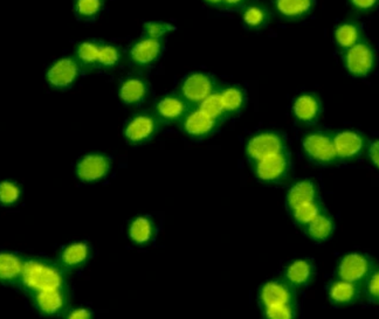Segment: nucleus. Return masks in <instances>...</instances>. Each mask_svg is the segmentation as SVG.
I'll return each instance as SVG.
<instances>
[{"mask_svg": "<svg viewBox=\"0 0 379 319\" xmlns=\"http://www.w3.org/2000/svg\"><path fill=\"white\" fill-rule=\"evenodd\" d=\"M22 281L29 290L36 292L48 289H62L64 284V275L60 270L38 260L27 261L24 264Z\"/></svg>", "mask_w": 379, "mask_h": 319, "instance_id": "obj_1", "label": "nucleus"}, {"mask_svg": "<svg viewBox=\"0 0 379 319\" xmlns=\"http://www.w3.org/2000/svg\"><path fill=\"white\" fill-rule=\"evenodd\" d=\"M160 128V118L153 115H136L128 122L124 129V136L132 144H142L149 142L153 136L156 135Z\"/></svg>", "mask_w": 379, "mask_h": 319, "instance_id": "obj_2", "label": "nucleus"}, {"mask_svg": "<svg viewBox=\"0 0 379 319\" xmlns=\"http://www.w3.org/2000/svg\"><path fill=\"white\" fill-rule=\"evenodd\" d=\"M214 92V80L212 76L204 73H193L188 75L181 83V94L190 104L200 103Z\"/></svg>", "mask_w": 379, "mask_h": 319, "instance_id": "obj_3", "label": "nucleus"}, {"mask_svg": "<svg viewBox=\"0 0 379 319\" xmlns=\"http://www.w3.org/2000/svg\"><path fill=\"white\" fill-rule=\"evenodd\" d=\"M284 142L277 132H261L256 135L248 142L246 153L253 160H259L263 157L270 156L274 153H284Z\"/></svg>", "mask_w": 379, "mask_h": 319, "instance_id": "obj_4", "label": "nucleus"}, {"mask_svg": "<svg viewBox=\"0 0 379 319\" xmlns=\"http://www.w3.org/2000/svg\"><path fill=\"white\" fill-rule=\"evenodd\" d=\"M303 148L305 153L312 160L319 163H328L337 157L333 139L322 132H315L307 136L303 141Z\"/></svg>", "mask_w": 379, "mask_h": 319, "instance_id": "obj_5", "label": "nucleus"}, {"mask_svg": "<svg viewBox=\"0 0 379 319\" xmlns=\"http://www.w3.org/2000/svg\"><path fill=\"white\" fill-rule=\"evenodd\" d=\"M289 160L284 153H274L256 160V173L263 181H277L287 174Z\"/></svg>", "mask_w": 379, "mask_h": 319, "instance_id": "obj_6", "label": "nucleus"}, {"mask_svg": "<svg viewBox=\"0 0 379 319\" xmlns=\"http://www.w3.org/2000/svg\"><path fill=\"white\" fill-rule=\"evenodd\" d=\"M181 122H183L184 132L188 135L197 137V139H202L211 135L219 123V121L205 114L199 106L188 111V115Z\"/></svg>", "mask_w": 379, "mask_h": 319, "instance_id": "obj_7", "label": "nucleus"}, {"mask_svg": "<svg viewBox=\"0 0 379 319\" xmlns=\"http://www.w3.org/2000/svg\"><path fill=\"white\" fill-rule=\"evenodd\" d=\"M80 71V64L71 57L57 60L47 73V80L55 88H66L74 83Z\"/></svg>", "mask_w": 379, "mask_h": 319, "instance_id": "obj_8", "label": "nucleus"}, {"mask_svg": "<svg viewBox=\"0 0 379 319\" xmlns=\"http://www.w3.org/2000/svg\"><path fill=\"white\" fill-rule=\"evenodd\" d=\"M110 170V160L108 157L92 153L83 157L78 164V176L83 181H97L106 177Z\"/></svg>", "mask_w": 379, "mask_h": 319, "instance_id": "obj_9", "label": "nucleus"}, {"mask_svg": "<svg viewBox=\"0 0 379 319\" xmlns=\"http://www.w3.org/2000/svg\"><path fill=\"white\" fill-rule=\"evenodd\" d=\"M190 111V103L183 96H165L156 106L157 118L164 122L183 121Z\"/></svg>", "mask_w": 379, "mask_h": 319, "instance_id": "obj_10", "label": "nucleus"}, {"mask_svg": "<svg viewBox=\"0 0 379 319\" xmlns=\"http://www.w3.org/2000/svg\"><path fill=\"white\" fill-rule=\"evenodd\" d=\"M345 64L351 74L363 76L371 71L373 66V53L366 43H356L350 47L345 55Z\"/></svg>", "mask_w": 379, "mask_h": 319, "instance_id": "obj_11", "label": "nucleus"}, {"mask_svg": "<svg viewBox=\"0 0 379 319\" xmlns=\"http://www.w3.org/2000/svg\"><path fill=\"white\" fill-rule=\"evenodd\" d=\"M163 50L160 40L144 38L134 45L130 50V60L139 67H146L153 64L160 57Z\"/></svg>", "mask_w": 379, "mask_h": 319, "instance_id": "obj_12", "label": "nucleus"}, {"mask_svg": "<svg viewBox=\"0 0 379 319\" xmlns=\"http://www.w3.org/2000/svg\"><path fill=\"white\" fill-rule=\"evenodd\" d=\"M370 263L365 256L361 254H350L342 260L338 274L342 280L347 282H357L368 273Z\"/></svg>", "mask_w": 379, "mask_h": 319, "instance_id": "obj_13", "label": "nucleus"}, {"mask_svg": "<svg viewBox=\"0 0 379 319\" xmlns=\"http://www.w3.org/2000/svg\"><path fill=\"white\" fill-rule=\"evenodd\" d=\"M293 294L286 284L272 281L263 285L260 291V302L265 308L277 304H291Z\"/></svg>", "mask_w": 379, "mask_h": 319, "instance_id": "obj_14", "label": "nucleus"}, {"mask_svg": "<svg viewBox=\"0 0 379 319\" xmlns=\"http://www.w3.org/2000/svg\"><path fill=\"white\" fill-rule=\"evenodd\" d=\"M66 295L62 289H48L38 291L36 295V304L40 311L46 315H55L66 308Z\"/></svg>", "mask_w": 379, "mask_h": 319, "instance_id": "obj_15", "label": "nucleus"}, {"mask_svg": "<svg viewBox=\"0 0 379 319\" xmlns=\"http://www.w3.org/2000/svg\"><path fill=\"white\" fill-rule=\"evenodd\" d=\"M149 87L143 78H129L120 85V97L125 104L136 106L146 99Z\"/></svg>", "mask_w": 379, "mask_h": 319, "instance_id": "obj_16", "label": "nucleus"}, {"mask_svg": "<svg viewBox=\"0 0 379 319\" xmlns=\"http://www.w3.org/2000/svg\"><path fill=\"white\" fill-rule=\"evenodd\" d=\"M333 146H335L337 156L342 158H352L361 153L364 146V139L356 132H340L333 139Z\"/></svg>", "mask_w": 379, "mask_h": 319, "instance_id": "obj_17", "label": "nucleus"}, {"mask_svg": "<svg viewBox=\"0 0 379 319\" xmlns=\"http://www.w3.org/2000/svg\"><path fill=\"white\" fill-rule=\"evenodd\" d=\"M156 233L153 221L148 217H137L129 227V235L132 242L137 245H146L153 241Z\"/></svg>", "mask_w": 379, "mask_h": 319, "instance_id": "obj_18", "label": "nucleus"}, {"mask_svg": "<svg viewBox=\"0 0 379 319\" xmlns=\"http://www.w3.org/2000/svg\"><path fill=\"white\" fill-rule=\"evenodd\" d=\"M295 118L301 122L315 121L319 114V102L312 94H305L296 99L294 103Z\"/></svg>", "mask_w": 379, "mask_h": 319, "instance_id": "obj_19", "label": "nucleus"}, {"mask_svg": "<svg viewBox=\"0 0 379 319\" xmlns=\"http://www.w3.org/2000/svg\"><path fill=\"white\" fill-rule=\"evenodd\" d=\"M24 263L12 253H0V282H13L22 277Z\"/></svg>", "mask_w": 379, "mask_h": 319, "instance_id": "obj_20", "label": "nucleus"}, {"mask_svg": "<svg viewBox=\"0 0 379 319\" xmlns=\"http://www.w3.org/2000/svg\"><path fill=\"white\" fill-rule=\"evenodd\" d=\"M90 255L89 246L85 242H78L67 246L61 253V263L67 268H78L88 261Z\"/></svg>", "mask_w": 379, "mask_h": 319, "instance_id": "obj_21", "label": "nucleus"}, {"mask_svg": "<svg viewBox=\"0 0 379 319\" xmlns=\"http://www.w3.org/2000/svg\"><path fill=\"white\" fill-rule=\"evenodd\" d=\"M315 185L309 180L298 181L288 192V206L293 209L305 202L315 201Z\"/></svg>", "mask_w": 379, "mask_h": 319, "instance_id": "obj_22", "label": "nucleus"}, {"mask_svg": "<svg viewBox=\"0 0 379 319\" xmlns=\"http://www.w3.org/2000/svg\"><path fill=\"white\" fill-rule=\"evenodd\" d=\"M277 10L284 18H301L312 6V0H277Z\"/></svg>", "mask_w": 379, "mask_h": 319, "instance_id": "obj_23", "label": "nucleus"}, {"mask_svg": "<svg viewBox=\"0 0 379 319\" xmlns=\"http://www.w3.org/2000/svg\"><path fill=\"white\" fill-rule=\"evenodd\" d=\"M225 114H235L244 108L246 96L239 87H227L219 92Z\"/></svg>", "mask_w": 379, "mask_h": 319, "instance_id": "obj_24", "label": "nucleus"}, {"mask_svg": "<svg viewBox=\"0 0 379 319\" xmlns=\"http://www.w3.org/2000/svg\"><path fill=\"white\" fill-rule=\"evenodd\" d=\"M312 268L310 263L305 260H298L291 263L286 271V278L289 283L296 287L305 285L312 278Z\"/></svg>", "mask_w": 379, "mask_h": 319, "instance_id": "obj_25", "label": "nucleus"}, {"mask_svg": "<svg viewBox=\"0 0 379 319\" xmlns=\"http://www.w3.org/2000/svg\"><path fill=\"white\" fill-rule=\"evenodd\" d=\"M268 18H270L268 11L266 8H263V5L260 4L248 5L247 8H244V11L242 12V20H244V25L249 29H261L266 25Z\"/></svg>", "mask_w": 379, "mask_h": 319, "instance_id": "obj_26", "label": "nucleus"}, {"mask_svg": "<svg viewBox=\"0 0 379 319\" xmlns=\"http://www.w3.org/2000/svg\"><path fill=\"white\" fill-rule=\"evenodd\" d=\"M99 48L101 45L92 41L80 43L76 50L78 64L85 67H94L96 64H99Z\"/></svg>", "mask_w": 379, "mask_h": 319, "instance_id": "obj_27", "label": "nucleus"}, {"mask_svg": "<svg viewBox=\"0 0 379 319\" xmlns=\"http://www.w3.org/2000/svg\"><path fill=\"white\" fill-rule=\"evenodd\" d=\"M333 221L326 215L319 214L314 220L308 224L309 235L315 240H326L333 233Z\"/></svg>", "mask_w": 379, "mask_h": 319, "instance_id": "obj_28", "label": "nucleus"}, {"mask_svg": "<svg viewBox=\"0 0 379 319\" xmlns=\"http://www.w3.org/2000/svg\"><path fill=\"white\" fill-rule=\"evenodd\" d=\"M330 297L336 303H347L352 301L356 296V288L354 287L352 282H336L330 288Z\"/></svg>", "mask_w": 379, "mask_h": 319, "instance_id": "obj_29", "label": "nucleus"}, {"mask_svg": "<svg viewBox=\"0 0 379 319\" xmlns=\"http://www.w3.org/2000/svg\"><path fill=\"white\" fill-rule=\"evenodd\" d=\"M336 41L340 47L343 48H350L356 45L359 38V31L356 26L352 24H343L338 26L335 33Z\"/></svg>", "mask_w": 379, "mask_h": 319, "instance_id": "obj_30", "label": "nucleus"}, {"mask_svg": "<svg viewBox=\"0 0 379 319\" xmlns=\"http://www.w3.org/2000/svg\"><path fill=\"white\" fill-rule=\"evenodd\" d=\"M199 108L202 109L205 114L209 115L211 118H214L216 121H220L225 116V111H223V103L220 99L219 92H212L209 97H206L200 104Z\"/></svg>", "mask_w": 379, "mask_h": 319, "instance_id": "obj_31", "label": "nucleus"}, {"mask_svg": "<svg viewBox=\"0 0 379 319\" xmlns=\"http://www.w3.org/2000/svg\"><path fill=\"white\" fill-rule=\"evenodd\" d=\"M293 214L298 224L308 225L319 215V207L315 201L305 202L293 208Z\"/></svg>", "mask_w": 379, "mask_h": 319, "instance_id": "obj_32", "label": "nucleus"}, {"mask_svg": "<svg viewBox=\"0 0 379 319\" xmlns=\"http://www.w3.org/2000/svg\"><path fill=\"white\" fill-rule=\"evenodd\" d=\"M103 0H76L75 11L80 18L89 19L99 15L102 10Z\"/></svg>", "mask_w": 379, "mask_h": 319, "instance_id": "obj_33", "label": "nucleus"}, {"mask_svg": "<svg viewBox=\"0 0 379 319\" xmlns=\"http://www.w3.org/2000/svg\"><path fill=\"white\" fill-rule=\"evenodd\" d=\"M120 50L111 45H102L99 48V66L113 68L120 64Z\"/></svg>", "mask_w": 379, "mask_h": 319, "instance_id": "obj_34", "label": "nucleus"}, {"mask_svg": "<svg viewBox=\"0 0 379 319\" xmlns=\"http://www.w3.org/2000/svg\"><path fill=\"white\" fill-rule=\"evenodd\" d=\"M20 197V188L11 181L0 183V204L13 205Z\"/></svg>", "mask_w": 379, "mask_h": 319, "instance_id": "obj_35", "label": "nucleus"}, {"mask_svg": "<svg viewBox=\"0 0 379 319\" xmlns=\"http://www.w3.org/2000/svg\"><path fill=\"white\" fill-rule=\"evenodd\" d=\"M144 31L148 38L160 40L167 33L174 31V27L167 22H151L146 24Z\"/></svg>", "mask_w": 379, "mask_h": 319, "instance_id": "obj_36", "label": "nucleus"}, {"mask_svg": "<svg viewBox=\"0 0 379 319\" xmlns=\"http://www.w3.org/2000/svg\"><path fill=\"white\" fill-rule=\"evenodd\" d=\"M265 315L270 319H289L294 316L291 304H277L265 308Z\"/></svg>", "mask_w": 379, "mask_h": 319, "instance_id": "obj_37", "label": "nucleus"}, {"mask_svg": "<svg viewBox=\"0 0 379 319\" xmlns=\"http://www.w3.org/2000/svg\"><path fill=\"white\" fill-rule=\"evenodd\" d=\"M368 295L372 299L379 302V271L372 276L368 283Z\"/></svg>", "mask_w": 379, "mask_h": 319, "instance_id": "obj_38", "label": "nucleus"}, {"mask_svg": "<svg viewBox=\"0 0 379 319\" xmlns=\"http://www.w3.org/2000/svg\"><path fill=\"white\" fill-rule=\"evenodd\" d=\"M92 317V312L88 309L78 308L74 309L73 311L68 315V318L71 319H88Z\"/></svg>", "mask_w": 379, "mask_h": 319, "instance_id": "obj_39", "label": "nucleus"}, {"mask_svg": "<svg viewBox=\"0 0 379 319\" xmlns=\"http://www.w3.org/2000/svg\"><path fill=\"white\" fill-rule=\"evenodd\" d=\"M354 8H359V10H370V8H375L378 0H350Z\"/></svg>", "mask_w": 379, "mask_h": 319, "instance_id": "obj_40", "label": "nucleus"}, {"mask_svg": "<svg viewBox=\"0 0 379 319\" xmlns=\"http://www.w3.org/2000/svg\"><path fill=\"white\" fill-rule=\"evenodd\" d=\"M370 158L375 166L379 167V141L372 143L370 146Z\"/></svg>", "mask_w": 379, "mask_h": 319, "instance_id": "obj_41", "label": "nucleus"}, {"mask_svg": "<svg viewBox=\"0 0 379 319\" xmlns=\"http://www.w3.org/2000/svg\"><path fill=\"white\" fill-rule=\"evenodd\" d=\"M244 3L246 0H223V8H237Z\"/></svg>", "mask_w": 379, "mask_h": 319, "instance_id": "obj_42", "label": "nucleus"}, {"mask_svg": "<svg viewBox=\"0 0 379 319\" xmlns=\"http://www.w3.org/2000/svg\"><path fill=\"white\" fill-rule=\"evenodd\" d=\"M207 4L213 5V6H219L223 8V0H204Z\"/></svg>", "mask_w": 379, "mask_h": 319, "instance_id": "obj_43", "label": "nucleus"}]
</instances>
